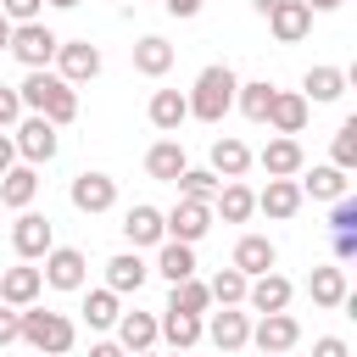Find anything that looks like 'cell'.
Here are the masks:
<instances>
[{
	"instance_id": "obj_26",
	"label": "cell",
	"mask_w": 357,
	"mask_h": 357,
	"mask_svg": "<svg viewBox=\"0 0 357 357\" xmlns=\"http://www.w3.org/2000/svg\"><path fill=\"white\" fill-rule=\"evenodd\" d=\"M245 167H251V145H245V139H234V134L212 139V173H218V178H240Z\"/></svg>"
},
{
	"instance_id": "obj_20",
	"label": "cell",
	"mask_w": 357,
	"mask_h": 357,
	"mask_svg": "<svg viewBox=\"0 0 357 357\" xmlns=\"http://www.w3.org/2000/svg\"><path fill=\"white\" fill-rule=\"evenodd\" d=\"M268 28H273V39H279V45H296V39H307L312 11H307L301 0H279V6L268 11Z\"/></svg>"
},
{
	"instance_id": "obj_54",
	"label": "cell",
	"mask_w": 357,
	"mask_h": 357,
	"mask_svg": "<svg viewBox=\"0 0 357 357\" xmlns=\"http://www.w3.org/2000/svg\"><path fill=\"white\" fill-rule=\"evenodd\" d=\"M134 357H151V351H134Z\"/></svg>"
},
{
	"instance_id": "obj_28",
	"label": "cell",
	"mask_w": 357,
	"mask_h": 357,
	"mask_svg": "<svg viewBox=\"0 0 357 357\" xmlns=\"http://www.w3.org/2000/svg\"><path fill=\"white\" fill-rule=\"evenodd\" d=\"M145 262H139V251H117L112 262H106V290H117V296H128V290H139L145 284Z\"/></svg>"
},
{
	"instance_id": "obj_36",
	"label": "cell",
	"mask_w": 357,
	"mask_h": 357,
	"mask_svg": "<svg viewBox=\"0 0 357 357\" xmlns=\"http://www.w3.org/2000/svg\"><path fill=\"white\" fill-rule=\"evenodd\" d=\"M78 312H84V324H89V329H112L123 307H117V290H89Z\"/></svg>"
},
{
	"instance_id": "obj_51",
	"label": "cell",
	"mask_w": 357,
	"mask_h": 357,
	"mask_svg": "<svg viewBox=\"0 0 357 357\" xmlns=\"http://www.w3.org/2000/svg\"><path fill=\"white\" fill-rule=\"evenodd\" d=\"M251 6H257V11H262V17H268V11H273V6H279V0H251Z\"/></svg>"
},
{
	"instance_id": "obj_41",
	"label": "cell",
	"mask_w": 357,
	"mask_h": 357,
	"mask_svg": "<svg viewBox=\"0 0 357 357\" xmlns=\"http://www.w3.org/2000/svg\"><path fill=\"white\" fill-rule=\"evenodd\" d=\"M39 6L45 0H0V17L6 22H39Z\"/></svg>"
},
{
	"instance_id": "obj_22",
	"label": "cell",
	"mask_w": 357,
	"mask_h": 357,
	"mask_svg": "<svg viewBox=\"0 0 357 357\" xmlns=\"http://www.w3.org/2000/svg\"><path fill=\"white\" fill-rule=\"evenodd\" d=\"M184 167H190V156H184V145H178V139H156V145L145 151V173H151V178H162V184H173Z\"/></svg>"
},
{
	"instance_id": "obj_43",
	"label": "cell",
	"mask_w": 357,
	"mask_h": 357,
	"mask_svg": "<svg viewBox=\"0 0 357 357\" xmlns=\"http://www.w3.org/2000/svg\"><path fill=\"white\" fill-rule=\"evenodd\" d=\"M11 340H22V312L0 301V346H11Z\"/></svg>"
},
{
	"instance_id": "obj_44",
	"label": "cell",
	"mask_w": 357,
	"mask_h": 357,
	"mask_svg": "<svg viewBox=\"0 0 357 357\" xmlns=\"http://www.w3.org/2000/svg\"><path fill=\"white\" fill-rule=\"evenodd\" d=\"M357 257V229H335V262H351Z\"/></svg>"
},
{
	"instance_id": "obj_11",
	"label": "cell",
	"mask_w": 357,
	"mask_h": 357,
	"mask_svg": "<svg viewBox=\"0 0 357 357\" xmlns=\"http://www.w3.org/2000/svg\"><path fill=\"white\" fill-rule=\"evenodd\" d=\"M73 206L78 212H112L117 206V178H106V173H78L73 178Z\"/></svg>"
},
{
	"instance_id": "obj_5",
	"label": "cell",
	"mask_w": 357,
	"mask_h": 357,
	"mask_svg": "<svg viewBox=\"0 0 357 357\" xmlns=\"http://www.w3.org/2000/svg\"><path fill=\"white\" fill-rule=\"evenodd\" d=\"M56 45H61V39H56L45 22H17L6 50H11L22 67H50V61H56Z\"/></svg>"
},
{
	"instance_id": "obj_31",
	"label": "cell",
	"mask_w": 357,
	"mask_h": 357,
	"mask_svg": "<svg viewBox=\"0 0 357 357\" xmlns=\"http://www.w3.org/2000/svg\"><path fill=\"white\" fill-rule=\"evenodd\" d=\"M301 184V195H312V201H340L346 195V173L335 167V162H324V167H312L307 178H296Z\"/></svg>"
},
{
	"instance_id": "obj_25",
	"label": "cell",
	"mask_w": 357,
	"mask_h": 357,
	"mask_svg": "<svg viewBox=\"0 0 357 357\" xmlns=\"http://www.w3.org/2000/svg\"><path fill=\"white\" fill-rule=\"evenodd\" d=\"M156 340H167L173 351H190V346L201 340V318H195V312H173V307H167V312L156 318Z\"/></svg>"
},
{
	"instance_id": "obj_2",
	"label": "cell",
	"mask_w": 357,
	"mask_h": 357,
	"mask_svg": "<svg viewBox=\"0 0 357 357\" xmlns=\"http://www.w3.org/2000/svg\"><path fill=\"white\" fill-rule=\"evenodd\" d=\"M234 89H240V78H234V67H229V61L201 67L195 89L184 95V100H190V117H201V123H223V117H229V106H234Z\"/></svg>"
},
{
	"instance_id": "obj_50",
	"label": "cell",
	"mask_w": 357,
	"mask_h": 357,
	"mask_svg": "<svg viewBox=\"0 0 357 357\" xmlns=\"http://www.w3.org/2000/svg\"><path fill=\"white\" fill-rule=\"evenodd\" d=\"M11 28H17V22H6V17H0V50L11 45Z\"/></svg>"
},
{
	"instance_id": "obj_17",
	"label": "cell",
	"mask_w": 357,
	"mask_h": 357,
	"mask_svg": "<svg viewBox=\"0 0 357 357\" xmlns=\"http://www.w3.org/2000/svg\"><path fill=\"white\" fill-rule=\"evenodd\" d=\"M251 340H257V351H290L301 340V324L290 312H262V324L251 329Z\"/></svg>"
},
{
	"instance_id": "obj_52",
	"label": "cell",
	"mask_w": 357,
	"mask_h": 357,
	"mask_svg": "<svg viewBox=\"0 0 357 357\" xmlns=\"http://www.w3.org/2000/svg\"><path fill=\"white\" fill-rule=\"evenodd\" d=\"M45 6H78V0H45Z\"/></svg>"
},
{
	"instance_id": "obj_55",
	"label": "cell",
	"mask_w": 357,
	"mask_h": 357,
	"mask_svg": "<svg viewBox=\"0 0 357 357\" xmlns=\"http://www.w3.org/2000/svg\"><path fill=\"white\" fill-rule=\"evenodd\" d=\"M173 357H184V351H173Z\"/></svg>"
},
{
	"instance_id": "obj_29",
	"label": "cell",
	"mask_w": 357,
	"mask_h": 357,
	"mask_svg": "<svg viewBox=\"0 0 357 357\" xmlns=\"http://www.w3.org/2000/svg\"><path fill=\"white\" fill-rule=\"evenodd\" d=\"M173 67V45L162 39V33H145L139 45H134V73H145V78H162Z\"/></svg>"
},
{
	"instance_id": "obj_49",
	"label": "cell",
	"mask_w": 357,
	"mask_h": 357,
	"mask_svg": "<svg viewBox=\"0 0 357 357\" xmlns=\"http://www.w3.org/2000/svg\"><path fill=\"white\" fill-rule=\"evenodd\" d=\"M307 11H335V6H346V0H301Z\"/></svg>"
},
{
	"instance_id": "obj_8",
	"label": "cell",
	"mask_w": 357,
	"mask_h": 357,
	"mask_svg": "<svg viewBox=\"0 0 357 357\" xmlns=\"http://www.w3.org/2000/svg\"><path fill=\"white\" fill-rule=\"evenodd\" d=\"M39 273H45V284H50V290H84L89 262H84V251H78V245H50Z\"/></svg>"
},
{
	"instance_id": "obj_32",
	"label": "cell",
	"mask_w": 357,
	"mask_h": 357,
	"mask_svg": "<svg viewBox=\"0 0 357 357\" xmlns=\"http://www.w3.org/2000/svg\"><path fill=\"white\" fill-rule=\"evenodd\" d=\"M301 89H307V100H340L346 95V73L340 67H307Z\"/></svg>"
},
{
	"instance_id": "obj_15",
	"label": "cell",
	"mask_w": 357,
	"mask_h": 357,
	"mask_svg": "<svg viewBox=\"0 0 357 357\" xmlns=\"http://www.w3.org/2000/svg\"><path fill=\"white\" fill-rule=\"evenodd\" d=\"M307 95H296V89H273V106H268V128L273 134H301L307 128Z\"/></svg>"
},
{
	"instance_id": "obj_23",
	"label": "cell",
	"mask_w": 357,
	"mask_h": 357,
	"mask_svg": "<svg viewBox=\"0 0 357 357\" xmlns=\"http://www.w3.org/2000/svg\"><path fill=\"white\" fill-rule=\"evenodd\" d=\"M33 195H39V173L22 162V167H6L0 173V201L11 206V212H22V206H33Z\"/></svg>"
},
{
	"instance_id": "obj_33",
	"label": "cell",
	"mask_w": 357,
	"mask_h": 357,
	"mask_svg": "<svg viewBox=\"0 0 357 357\" xmlns=\"http://www.w3.org/2000/svg\"><path fill=\"white\" fill-rule=\"evenodd\" d=\"M234 106H240L251 123H268V106H273V84H268V78H257V84H240V89H234Z\"/></svg>"
},
{
	"instance_id": "obj_48",
	"label": "cell",
	"mask_w": 357,
	"mask_h": 357,
	"mask_svg": "<svg viewBox=\"0 0 357 357\" xmlns=\"http://www.w3.org/2000/svg\"><path fill=\"white\" fill-rule=\"evenodd\" d=\"M6 167H17V145H11V134H0V173Z\"/></svg>"
},
{
	"instance_id": "obj_18",
	"label": "cell",
	"mask_w": 357,
	"mask_h": 357,
	"mask_svg": "<svg viewBox=\"0 0 357 357\" xmlns=\"http://www.w3.org/2000/svg\"><path fill=\"white\" fill-rule=\"evenodd\" d=\"M251 212H257V195H251L240 178H223L218 195H212V218H223V223H245Z\"/></svg>"
},
{
	"instance_id": "obj_45",
	"label": "cell",
	"mask_w": 357,
	"mask_h": 357,
	"mask_svg": "<svg viewBox=\"0 0 357 357\" xmlns=\"http://www.w3.org/2000/svg\"><path fill=\"white\" fill-rule=\"evenodd\" d=\"M312 357H351V351H346L340 335H318V340H312Z\"/></svg>"
},
{
	"instance_id": "obj_21",
	"label": "cell",
	"mask_w": 357,
	"mask_h": 357,
	"mask_svg": "<svg viewBox=\"0 0 357 357\" xmlns=\"http://www.w3.org/2000/svg\"><path fill=\"white\" fill-rule=\"evenodd\" d=\"M257 212H268V218H296L301 212V184L296 178H268V190L257 195Z\"/></svg>"
},
{
	"instance_id": "obj_19",
	"label": "cell",
	"mask_w": 357,
	"mask_h": 357,
	"mask_svg": "<svg viewBox=\"0 0 357 357\" xmlns=\"http://www.w3.org/2000/svg\"><path fill=\"white\" fill-rule=\"evenodd\" d=\"M273 262H279V245H273L268 234H240V245H234V268H240L245 279L268 273Z\"/></svg>"
},
{
	"instance_id": "obj_37",
	"label": "cell",
	"mask_w": 357,
	"mask_h": 357,
	"mask_svg": "<svg viewBox=\"0 0 357 357\" xmlns=\"http://www.w3.org/2000/svg\"><path fill=\"white\" fill-rule=\"evenodd\" d=\"M245 284H251V279H245V273L229 262V268H218V273H212V284H206V290H212V301H223V307H240V301H245Z\"/></svg>"
},
{
	"instance_id": "obj_34",
	"label": "cell",
	"mask_w": 357,
	"mask_h": 357,
	"mask_svg": "<svg viewBox=\"0 0 357 357\" xmlns=\"http://www.w3.org/2000/svg\"><path fill=\"white\" fill-rule=\"evenodd\" d=\"M307 290H312L318 307H340V301H346V273H340V268H312Z\"/></svg>"
},
{
	"instance_id": "obj_4",
	"label": "cell",
	"mask_w": 357,
	"mask_h": 357,
	"mask_svg": "<svg viewBox=\"0 0 357 357\" xmlns=\"http://www.w3.org/2000/svg\"><path fill=\"white\" fill-rule=\"evenodd\" d=\"M11 145H17V156H22L28 167H39V162H50V156H56V145H61V139H56V123L33 112V117H17Z\"/></svg>"
},
{
	"instance_id": "obj_42",
	"label": "cell",
	"mask_w": 357,
	"mask_h": 357,
	"mask_svg": "<svg viewBox=\"0 0 357 357\" xmlns=\"http://www.w3.org/2000/svg\"><path fill=\"white\" fill-rule=\"evenodd\" d=\"M17 117H22V95L0 84V134H6V128H17Z\"/></svg>"
},
{
	"instance_id": "obj_14",
	"label": "cell",
	"mask_w": 357,
	"mask_h": 357,
	"mask_svg": "<svg viewBox=\"0 0 357 357\" xmlns=\"http://www.w3.org/2000/svg\"><path fill=\"white\" fill-rule=\"evenodd\" d=\"M39 290H45V273L28 268V262H17V268L0 273V301H6V307H33Z\"/></svg>"
},
{
	"instance_id": "obj_35",
	"label": "cell",
	"mask_w": 357,
	"mask_h": 357,
	"mask_svg": "<svg viewBox=\"0 0 357 357\" xmlns=\"http://www.w3.org/2000/svg\"><path fill=\"white\" fill-rule=\"evenodd\" d=\"M167 307H173V312H195V318H201V312L212 307V290H206V284H201V279L190 273V279H178V284H173Z\"/></svg>"
},
{
	"instance_id": "obj_16",
	"label": "cell",
	"mask_w": 357,
	"mask_h": 357,
	"mask_svg": "<svg viewBox=\"0 0 357 357\" xmlns=\"http://www.w3.org/2000/svg\"><path fill=\"white\" fill-rule=\"evenodd\" d=\"M123 234H128V245L139 251V245H162V240H167V223H162V212H156V206H145V201H139V206H128V212H123Z\"/></svg>"
},
{
	"instance_id": "obj_46",
	"label": "cell",
	"mask_w": 357,
	"mask_h": 357,
	"mask_svg": "<svg viewBox=\"0 0 357 357\" xmlns=\"http://www.w3.org/2000/svg\"><path fill=\"white\" fill-rule=\"evenodd\" d=\"M167 6V17H195L201 11V0H162Z\"/></svg>"
},
{
	"instance_id": "obj_47",
	"label": "cell",
	"mask_w": 357,
	"mask_h": 357,
	"mask_svg": "<svg viewBox=\"0 0 357 357\" xmlns=\"http://www.w3.org/2000/svg\"><path fill=\"white\" fill-rule=\"evenodd\" d=\"M89 357H128V351H123L117 340H95V346H89Z\"/></svg>"
},
{
	"instance_id": "obj_7",
	"label": "cell",
	"mask_w": 357,
	"mask_h": 357,
	"mask_svg": "<svg viewBox=\"0 0 357 357\" xmlns=\"http://www.w3.org/2000/svg\"><path fill=\"white\" fill-rule=\"evenodd\" d=\"M11 245H17V257H22V262H39V257L56 245V229H50V218L22 206V218L11 223Z\"/></svg>"
},
{
	"instance_id": "obj_24",
	"label": "cell",
	"mask_w": 357,
	"mask_h": 357,
	"mask_svg": "<svg viewBox=\"0 0 357 357\" xmlns=\"http://www.w3.org/2000/svg\"><path fill=\"white\" fill-rule=\"evenodd\" d=\"M112 329H117V346L123 351H151L156 346V318L151 312H117Z\"/></svg>"
},
{
	"instance_id": "obj_30",
	"label": "cell",
	"mask_w": 357,
	"mask_h": 357,
	"mask_svg": "<svg viewBox=\"0 0 357 357\" xmlns=\"http://www.w3.org/2000/svg\"><path fill=\"white\" fill-rule=\"evenodd\" d=\"M145 112H151V123H156V128H162V134H178V123H184V117H190V100H184V95H178V89H156V95H151V106H145Z\"/></svg>"
},
{
	"instance_id": "obj_40",
	"label": "cell",
	"mask_w": 357,
	"mask_h": 357,
	"mask_svg": "<svg viewBox=\"0 0 357 357\" xmlns=\"http://www.w3.org/2000/svg\"><path fill=\"white\" fill-rule=\"evenodd\" d=\"M335 229H357V201H351V195L329 201V234H335Z\"/></svg>"
},
{
	"instance_id": "obj_39",
	"label": "cell",
	"mask_w": 357,
	"mask_h": 357,
	"mask_svg": "<svg viewBox=\"0 0 357 357\" xmlns=\"http://www.w3.org/2000/svg\"><path fill=\"white\" fill-rule=\"evenodd\" d=\"M335 167H340V173L357 167V117H346V123L335 128Z\"/></svg>"
},
{
	"instance_id": "obj_1",
	"label": "cell",
	"mask_w": 357,
	"mask_h": 357,
	"mask_svg": "<svg viewBox=\"0 0 357 357\" xmlns=\"http://www.w3.org/2000/svg\"><path fill=\"white\" fill-rule=\"evenodd\" d=\"M17 95H22V112L50 117L56 128L78 117V89H73L61 73H50V67H28V78L17 84Z\"/></svg>"
},
{
	"instance_id": "obj_56",
	"label": "cell",
	"mask_w": 357,
	"mask_h": 357,
	"mask_svg": "<svg viewBox=\"0 0 357 357\" xmlns=\"http://www.w3.org/2000/svg\"><path fill=\"white\" fill-rule=\"evenodd\" d=\"M33 357H39V351H33Z\"/></svg>"
},
{
	"instance_id": "obj_12",
	"label": "cell",
	"mask_w": 357,
	"mask_h": 357,
	"mask_svg": "<svg viewBox=\"0 0 357 357\" xmlns=\"http://www.w3.org/2000/svg\"><path fill=\"white\" fill-rule=\"evenodd\" d=\"M201 335H212V346L229 357V351H240L251 340V318L240 307H223V312H212V324H201Z\"/></svg>"
},
{
	"instance_id": "obj_3",
	"label": "cell",
	"mask_w": 357,
	"mask_h": 357,
	"mask_svg": "<svg viewBox=\"0 0 357 357\" xmlns=\"http://www.w3.org/2000/svg\"><path fill=\"white\" fill-rule=\"evenodd\" d=\"M17 312H22V340H28L39 357H61V351H73L78 329H73L67 312H50V307H17Z\"/></svg>"
},
{
	"instance_id": "obj_27",
	"label": "cell",
	"mask_w": 357,
	"mask_h": 357,
	"mask_svg": "<svg viewBox=\"0 0 357 357\" xmlns=\"http://www.w3.org/2000/svg\"><path fill=\"white\" fill-rule=\"evenodd\" d=\"M156 273H162L167 284L190 279V273H195V245H184V240H162V245H156Z\"/></svg>"
},
{
	"instance_id": "obj_53",
	"label": "cell",
	"mask_w": 357,
	"mask_h": 357,
	"mask_svg": "<svg viewBox=\"0 0 357 357\" xmlns=\"http://www.w3.org/2000/svg\"><path fill=\"white\" fill-rule=\"evenodd\" d=\"M262 357H284V351H262Z\"/></svg>"
},
{
	"instance_id": "obj_13",
	"label": "cell",
	"mask_w": 357,
	"mask_h": 357,
	"mask_svg": "<svg viewBox=\"0 0 357 357\" xmlns=\"http://www.w3.org/2000/svg\"><path fill=\"white\" fill-rule=\"evenodd\" d=\"M257 162H262V173H268V178H296L307 156H301V139H296V134H279V139H268V145H262V156H257Z\"/></svg>"
},
{
	"instance_id": "obj_6",
	"label": "cell",
	"mask_w": 357,
	"mask_h": 357,
	"mask_svg": "<svg viewBox=\"0 0 357 357\" xmlns=\"http://www.w3.org/2000/svg\"><path fill=\"white\" fill-rule=\"evenodd\" d=\"M162 223H167V240L195 245V240H206V229H212V201H190V195H178V206L162 212Z\"/></svg>"
},
{
	"instance_id": "obj_38",
	"label": "cell",
	"mask_w": 357,
	"mask_h": 357,
	"mask_svg": "<svg viewBox=\"0 0 357 357\" xmlns=\"http://www.w3.org/2000/svg\"><path fill=\"white\" fill-rule=\"evenodd\" d=\"M173 184H178V195H190V201H212L223 178H218L212 167H184V173H178Z\"/></svg>"
},
{
	"instance_id": "obj_9",
	"label": "cell",
	"mask_w": 357,
	"mask_h": 357,
	"mask_svg": "<svg viewBox=\"0 0 357 357\" xmlns=\"http://www.w3.org/2000/svg\"><path fill=\"white\" fill-rule=\"evenodd\" d=\"M56 67H61L67 84H89V78L100 73V50H95L89 39H61V45H56Z\"/></svg>"
},
{
	"instance_id": "obj_10",
	"label": "cell",
	"mask_w": 357,
	"mask_h": 357,
	"mask_svg": "<svg viewBox=\"0 0 357 357\" xmlns=\"http://www.w3.org/2000/svg\"><path fill=\"white\" fill-rule=\"evenodd\" d=\"M290 296H296V284H290L284 273H273V268L257 273V279L245 284V307H251V312H284Z\"/></svg>"
}]
</instances>
